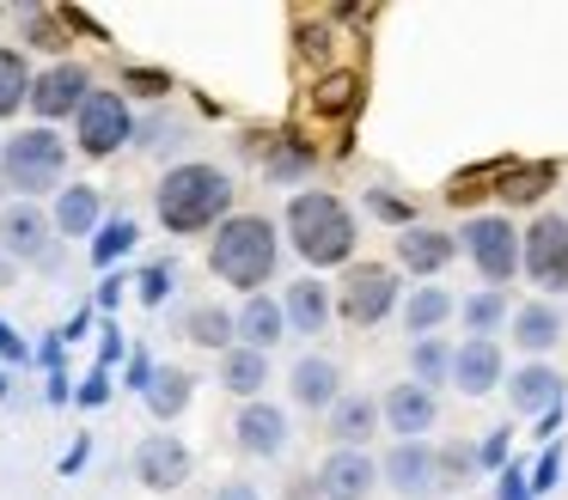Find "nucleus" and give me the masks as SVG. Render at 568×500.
Returning a JSON list of instances; mask_svg holds the SVG:
<instances>
[{
	"label": "nucleus",
	"instance_id": "f257e3e1",
	"mask_svg": "<svg viewBox=\"0 0 568 500\" xmlns=\"http://www.w3.org/2000/svg\"><path fill=\"white\" fill-rule=\"evenodd\" d=\"M226 207H233V177H226L221 165H202V159H190V165H172L160 177V190H153V214H160L165 232H178V238H190V232H221Z\"/></svg>",
	"mask_w": 568,
	"mask_h": 500
},
{
	"label": "nucleus",
	"instance_id": "f03ea898",
	"mask_svg": "<svg viewBox=\"0 0 568 500\" xmlns=\"http://www.w3.org/2000/svg\"><path fill=\"white\" fill-rule=\"evenodd\" d=\"M287 238L312 268H336L355 256V214L331 190H300L287 202Z\"/></svg>",
	"mask_w": 568,
	"mask_h": 500
},
{
	"label": "nucleus",
	"instance_id": "7ed1b4c3",
	"mask_svg": "<svg viewBox=\"0 0 568 500\" xmlns=\"http://www.w3.org/2000/svg\"><path fill=\"white\" fill-rule=\"evenodd\" d=\"M275 256H282V238L263 214H233L209 244V268L226 287H245V293H257L275 275Z\"/></svg>",
	"mask_w": 568,
	"mask_h": 500
},
{
	"label": "nucleus",
	"instance_id": "20e7f679",
	"mask_svg": "<svg viewBox=\"0 0 568 500\" xmlns=\"http://www.w3.org/2000/svg\"><path fill=\"white\" fill-rule=\"evenodd\" d=\"M68 171V141L55 129H19L13 141L0 146V177L7 190H19V202H38L43 190H55Z\"/></svg>",
	"mask_w": 568,
	"mask_h": 500
},
{
	"label": "nucleus",
	"instance_id": "39448f33",
	"mask_svg": "<svg viewBox=\"0 0 568 500\" xmlns=\"http://www.w3.org/2000/svg\"><path fill=\"white\" fill-rule=\"evenodd\" d=\"M62 232H55V220L43 214L38 202H7L0 207V251L13 256V263H31V268H55V256H62Z\"/></svg>",
	"mask_w": 568,
	"mask_h": 500
},
{
	"label": "nucleus",
	"instance_id": "423d86ee",
	"mask_svg": "<svg viewBox=\"0 0 568 500\" xmlns=\"http://www.w3.org/2000/svg\"><path fill=\"white\" fill-rule=\"evenodd\" d=\"M519 268H526L531 287H544V293L568 287V214H538L519 232Z\"/></svg>",
	"mask_w": 568,
	"mask_h": 500
},
{
	"label": "nucleus",
	"instance_id": "0eeeda50",
	"mask_svg": "<svg viewBox=\"0 0 568 500\" xmlns=\"http://www.w3.org/2000/svg\"><path fill=\"white\" fill-rule=\"evenodd\" d=\"M458 244L470 251V263H477V275L489 280V287H501V280L519 275V232H514V220L470 214L465 232H458Z\"/></svg>",
	"mask_w": 568,
	"mask_h": 500
},
{
	"label": "nucleus",
	"instance_id": "6e6552de",
	"mask_svg": "<svg viewBox=\"0 0 568 500\" xmlns=\"http://www.w3.org/2000/svg\"><path fill=\"white\" fill-rule=\"evenodd\" d=\"M135 134V116H129V98L123 92H99L92 85V98L80 104V116H74V141H80V153L87 159H111L116 146Z\"/></svg>",
	"mask_w": 568,
	"mask_h": 500
},
{
	"label": "nucleus",
	"instance_id": "1a4fd4ad",
	"mask_svg": "<svg viewBox=\"0 0 568 500\" xmlns=\"http://www.w3.org/2000/svg\"><path fill=\"white\" fill-rule=\"evenodd\" d=\"M379 482H392V494H404V500H434L446 488L440 451H434L428 439H397L379 463Z\"/></svg>",
	"mask_w": 568,
	"mask_h": 500
},
{
	"label": "nucleus",
	"instance_id": "9d476101",
	"mask_svg": "<svg viewBox=\"0 0 568 500\" xmlns=\"http://www.w3.org/2000/svg\"><path fill=\"white\" fill-rule=\"evenodd\" d=\"M397 293H404V287H397V268H385V263H355V268L343 275V299H336V305H343L348 324L367 329V324H379V317L397 312Z\"/></svg>",
	"mask_w": 568,
	"mask_h": 500
},
{
	"label": "nucleus",
	"instance_id": "9b49d317",
	"mask_svg": "<svg viewBox=\"0 0 568 500\" xmlns=\"http://www.w3.org/2000/svg\"><path fill=\"white\" fill-rule=\"evenodd\" d=\"M92 98V73L80 68V61H55V68H43L38 80H31V110L43 116V129L62 116H80V104Z\"/></svg>",
	"mask_w": 568,
	"mask_h": 500
},
{
	"label": "nucleus",
	"instance_id": "f8f14e48",
	"mask_svg": "<svg viewBox=\"0 0 568 500\" xmlns=\"http://www.w3.org/2000/svg\"><path fill=\"white\" fill-rule=\"evenodd\" d=\"M135 482L153 488V494H172V488L190 482V446L178 433H148L135 446Z\"/></svg>",
	"mask_w": 568,
	"mask_h": 500
},
{
	"label": "nucleus",
	"instance_id": "ddd939ff",
	"mask_svg": "<svg viewBox=\"0 0 568 500\" xmlns=\"http://www.w3.org/2000/svg\"><path fill=\"white\" fill-rule=\"evenodd\" d=\"M453 385L465 397H489L495 385H507V360H501V341L495 336H465L453 348Z\"/></svg>",
	"mask_w": 568,
	"mask_h": 500
},
{
	"label": "nucleus",
	"instance_id": "4468645a",
	"mask_svg": "<svg viewBox=\"0 0 568 500\" xmlns=\"http://www.w3.org/2000/svg\"><path fill=\"white\" fill-rule=\"evenodd\" d=\"M233 439H239V451H245V458H282L287 439H294V427H287V409H275V402L257 397V402H245V409H239Z\"/></svg>",
	"mask_w": 568,
	"mask_h": 500
},
{
	"label": "nucleus",
	"instance_id": "2eb2a0df",
	"mask_svg": "<svg viewBox=\"0 0 568 500\" xmlns=\"http://www.w3.org/2000/svg\"><path fill=\"white\" fill-rule=\"evenodd\" d=\"M379 415H385V427H392L397 439H428L434 421H440V402H434V390H422L416 378H409V385L385 390Z\"/></svg>",
	"mask_w": 568,
	"mask_h": 500
},
{
	"label": "nucleus",
	"instance_id": "dca6fc26",
	"mask_svg": "<svg viewBox=\"0 0 568 500\" xmlns=\"http://www.w3.org/2000/svg\"><path fill=\"white\" fill-rule=\"evenodd\" d=\"M287 390H294L300 409L331 415L336 402H343V366L324 360V354H306V360H294V373H287Z\"/></svg>",
	"mask_w": 568,
	"mask_h": 500
},
{
	"label": "nucleus",
	"instance_id": "f3484780",
	"mask_svg": "<svg viewBox=\"0 0 568 500\" xmlns=\"http://www.w3.org/2000/svg\"><path fill=\"white\" fill-rule=\"evenodd\" d=\"M373 482H379V463L367 451H331L318 470V494L324 500H367Z\"/></svg>",
	"mask_w": 568,
	"mask_h": 500
},
{
	"label": "nucleus",
	"instance_id": "a211bd4d",
	"mask_svg": "<svg viewBox=\"0 0 568 500\" xmlns=\"http://www.w3.org/2000/svg\"><path fill=\"white\" fill-rule=\"evenodd\" d=\"M458 256L453 232H434V226H397V263L416 268V275H440L446 263Z\"/></svg>",
	"mask_w": 568,
	"mask_h": 500
},
{
	"label": "nucleus",
	"instance_id": "6ab92c4d",
	"mask_svg": "<svg viewBox=\"0 0 568 500\" xmlns=\"http://www.w3.org/2000/svg\"><path fill=\"white\" fill-rule=\"evenodd\" d=\"M507 402H514V415H550L556 402H562V373L544 360L519 366L514 378H507Z\"/></svg>",
	"mask_w": 568,
	"mask_h": 500
},
{
	"label": "nucleus",
	"instance_id": "aec40b11",
	"mask_svg": "<svg viewBox=\"0 0 568 500\" xmlns=\"http://www.w3.org/2000/svg\"><path fill=\"white\" fill-rule=\"evenodd\" d=\"M379 402L361 397V390H343V402H336L331 415H324V433L336 439V451H361V439H373V427H379Z\"/></svg>",
	"mask_w": 568,
	"mask_h": 500
},
{
	"label": "nucleus",
	"instance_id": "412c9836",
	"mask_svg": "<svg viewBox=\"0 0 568 500\" xmlns=\"http://www.w3.org/2000/svg\"><path fill=\"white\" fill-rule=\"evenodd\" d=\"M282 336H287V312L270 299V293H251V299L239 305V348H257V354H270Z\"/></svg>",
	"mask_w": 568,
	"mask_h": 500
},
{
	"label": "nucleus",
	"instance_id": "4be33fe9",
	"mask_svg": "<svg viewBox=\"0 0 568 500\" xmlns=\"http://www.w3.org/2000/svg\"><path fill=\"white\" fill-rule=\"evenodd\" d=\"M55 232L62 238H92L99 232V220H104V195L92 190V183H68L62 195H55Z\"/></svg>",
	"mask_w": 568,
	"mask_h": 500
},
{
	"label": "nucleus",
	"instance_id": "5701e85b",
	"mask_svg": "<svg viewBox=\"0 0 568 500\" xmlns=\"http://www.w3.org/2000/svg\"><path fill=\"white\" fill-rule=\"evenodd\" d=\"M282 312H287V329H300V336H324L336 299H331V287H324V280H294V287H287V299H282Z\"/></svg>",
	"mask_w": 568,
	"mask_h": 500
},
{
	"label": "nucleus",
	"instance_id": "b1692460",
	"mask_svg": "<svg viewBox=\"0 0 568 500\" xmlns=\"http://www.w3.org/2000/svg\"><path fill=\"white\" fill-rule=\"evenodd\" d=\"M562 329H568V324H562V312H556L550 299H526V305L514 312V341H519L526 354H550L556 341H562Z\"/></svg>",
	"mask_w": 568,
	"mask_h": 500
},
{
	"label": "nucleus",
	"instance_id": "393cba45",
	"mask_svg": "<svg viewBox=\"0 0 568 500\" xmlns=\"http://www.w3.org/2000/svg\"><path fill=\"white\" fill-rule=\"evenodd\" d=\"M184 336L196 341V348H239V312H226V305H190L184 312Z\"/></svg>",
	"mask_w": 568,
	"mask_h": 500
},
{
	"label": "nucleus",
	"instance_id": "a878e982",
	"mask_svg": "<svg viewBox=\"0 0 568 500\" xmlns=\"http://www.w3.org/2000/svg\"><path fill=\"white\" fill-rule=\"evenodd\" d=\"M221 385L233 390V397L257 402L263 385H270V354H257V348H226V354H221Z\"/></svg>",
	"mask_w": 568,
	"mask_h": 500
},
{
	"label": "nucleus",
	"instance_id": "bb28decb",
	"mask_svg": "<svg viewBox=\"0 0 568 500\" xmlns=\"http://www.w3.org/2000/svg\"><path fill=\"white\" fill-rule=\"evenodd\" d=\"M190 390H196V378H190L184 366H153V378H148V409L160 415V421H178V415L190 409Z\"/></svg>",
	"mask_w": 568,
	"mask_h": 500
},
{
	"label": "nucleus",
	"instance_id": "cd10ccee",
	"mask_svg": "<svg viewBox=\"0 0 568 500\" xmlns=\"http://www.w3.org/2000/svg\"><path fill=\"white\" fill-rule=\"evenodd\" d=\"M458 305H453V293L446 287H409V299H404V324H409V336H434V329L453 317Z\"/></svg>",
	"mask_w": 568,
	"mask_h": 500
},
{
	"label": "nucleus",
	"instance_id": "c85d7f7f",
	"mask_svg": "<svg viewBox=\"0 0 568 500\" xmlns=\"http://www.w3.org/2000/svg\"><path fill=\"white\" fill-rule=\"evenodd\" d=\"M489 183H501L495 195H507V202H538L556 183V171L550 165H489Z\"/></svg>",
	"mask_w": 568,
	"mask_h": 500
},
{
	"label": "nucleus",
	"instance_id": "c756f323",
	"mask_svg": "<svg viewBox=\"0 0 568 500\" xmlns=\"http://www.w3.org/2000/svg\"><path fill=\"white\" fill-rule=\"evenodd\" d=\"M458 317H465L470 336H495L501 324H514V305H507L501 287H483V293H470V299L458 305Z\"/></svg>",
	"mask_w": 568,
	"mask_h": 500
},
{
	"label": "nucleus",
	"instance_id": "7c9ffc66",
	"mask_svg": "<svg viewBox=\"0 0 568 500\" xmlns=\"http://www.w3.org/2000/svg\"><path fill=\"white\" fill-rule=\"evenodd\" d=\"M409 373H416V385H422V390H434V385H453V348H446L440 336H422V341H409Z\"/></svg>",
	"mask_w": 568,
	"mask_h": 500
},
{
	"label": "nucleus",
	"instance_id": "2f4dec72",
	"mask_svg": "<svg viewBox=\"0 0 568 500\" xmlns=\"http://www.w3.org/2000/svg\"><path fill=\"white\" fill-rule=\"evenodd\" d=\"M19 104H31V68L19 49H0V116H19Z\"/></svg>",
	"mask_w": 568,
	"mask_h": 500
},
{
	"label": "nucleus",
	"instance_id": "473e14b6",
	"mask_svg": "<svg viewBox=\"0 0 568 500\" xmlns=\"http://www.w3.org/2000/svg\"><path fill=\"white\" fill-rule=\"evenodd\" d=\"M312 104H318L324 116H355L361 110V73H331V80H318Z\"/></svg>",
	"mask_w": 568,
	"mask_h": 500
},
{
	"label": "nucleus",
	"instance_id": "72a5a7b5",
	"mask_svg": "<svg viewBox=\"0 0 568 500\" xmlns=\"http://www.w3.org/2000/svg\"><path fill=\"white\" fill-rule=\"evenodd\" d=\"M129 244H135V220H111V226L99 232V244H92V256H99V263H111V256H123Z\"/></svg>",
	"mask_w": 568,
	"mask_h": 500
},
{
	"label": "nucleus",
	"instance_id": "f704fd0d",
	"mask_svg": "<svg viewBox=\"0 0 568 500\" xmlns=\"http://www.w3.org/2000/svg\"><path fill=\"white\" fill-rule=\"evenodd\" d=\"M26 31H38V43H43V49H62V43H68L62 24H55L50 12H26Z\"/></svg>",
	"mask_w": 568,
	"mask_h": 500
},
{
	"label": "nucleus",
	"instance_id": "c9c22d12",
	"mask_svg": "<svg viewBox=\"0 0 568 500\" xmlns=\"http://www.w3.org/2000/svg\"><path fill=\"white\" fill-rule=\"evenodd\" d=\"M214 500H263V494L251 482H221V488H214Z\"/></svg>",
	"mask_w": 568,
	"mask_h": 500
},
{
	"label": "nucleus",
	"instance_id": "e433bc0d",
	"mask_svg": "<svg viewBox=\"0 0 568 500\" xmlns=\"http://www.w3.org/2000/svg\"><path fill=\"white\" fill-rule=\"evenodd\" d=\"M165 287H172V268H153L148 287H141V293H148V299H165Z\"/></svg>",
	"mask_w": 568,
	"mask_h": 500
},
{
	"label": "nucleus",
	"instance_id": "4c0bfd02",
	"mask_svg": "<svg viewBox=\"0 0 568 500\" xmlns=\"http://www.w3.org/2000/svg\"><path fill=\"white\" fill-rule=\"evenodd\" d=\"M367 207H373V214H385V220H404V207H397L392 195H373V190H367Z\"/></svg>",
	"mask_w": 568,
	"mask_h": 500
},
{
	"label": "nucleus",
	"instance_id": "58836bf2",
	"mask_svg": "<svg viewBox=\"0 0 568 500\" xmlns=\"http://www.w3.org/2000/svg\"><path fill=\"white\" fill-rule=\"evenodd\" d=\"M7 280H13V256L0 251V287H7Z\"/></svg>",
	"mask_w": 568,
	"mask_h": 500
},
{
	"label": "nucleus",
	"instance_id": "ea45409f",
	"mask_svg": "<svg viewBox=\"0 0 568 500\" xmlns=\"http://www.w3.org/2000/svg\"><path fill=\"white\" fill-rule=\"evenodd\" d=\"M0 207H7V177H0Z\"/></svg>",
	"mask_w": 568,
	"mask_h": 500
}]
</instances>
